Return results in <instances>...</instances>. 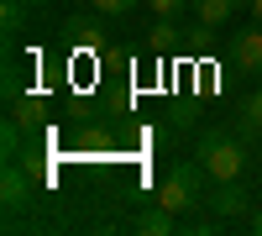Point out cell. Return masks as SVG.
I'll list each match as a JSON object with an SVG mask.
<instances>
[{
    "mask_svg": "<svg viewBox=\"0 0 262 236\" xmlns=\"http://www.w3.org/2000/svg\"><path fill=\"white\" fill-rule=\"evenodd\" d=\"M32 6H48V0H32Z\"/></svg>",
    "mask_w": 262,
    "mask_h": 236,
    "instance_id": "2e32d148",
    "label": "cell"
},
{
    "mask_svg": "<svg viewBox=\"0 0 262 236\" xmlns=\"http://www.w3.org/2000/svg\"><path fill=\"white\" fill-rule=\"evenodd\" d=\"M236 6H252V0H236Z\"/></svg>",
    "mask_w": 262,
    "mask_h": 236,
    "instance_id": "e0dca14e",
    "label": "cell"
},
{
    "mask_svg": "<svg viewBox=\"0 0 262 236\" xmlns=\"http://www.w3.org/2000/svg\"><path fill=\"white\" fill-rule=\"evenodd\" d=\"M131 6H137V0H95V11H100V16H126Z\"/></svg>",
    "mask_w": 262,
    "mask_h": 236,
    "instance_id": "7c38bea8",
    "label": "cell"
},
{
    "mask_svg": "<svg viewBox=\"0 0 262 236\" xmlns=\"http://www.w3.org/2000/svg\"><path fill=\"white\" fill-rule=\"evenodd\" d=\"M27 6H32V0H0V21H6V32H21Z\"/></svg>",
    "mask_w": 262,
    "mask_h": 236,
    "instance_id": "30bf717a",
    "label": "cell"
},
{
    "mask_svg": "<svg viewBox=\"0 0 262 236\" xmlns=\"http://www.w3.org/2000/svg\"><path fill=\"white\" fill-rule=\"evenodd\" d=\"M205 184H210V174L200 168V158H194V163H173L163 189H158V205H168L173 216H179V210H194L205 200Z\"/></svg>",
    "mask_w": 262,
    "mask_h": 236,
    "instance_id": "7a4b0ae2",
    "label": "cell"
},
{
    "mask_svg": "<svg viewBox=\"0 0 262 236\" xmlns=\"http://www.w3.org/2000/svg\"><path fill=\"white\" fill-rule=\"evenodd\" d=\"M147 6H152V16H158V21H173V16L189 6V0H147Z\"/></svg>",
    "mask_w": 262,
    "mask_h": 236,
    "instance_id": "8fae6325",
    "label": "cell"
},
{
    "mask_svg": "<svg viewBox=\"0 0 262 236\" xmlns=\"http://www.w3.org/2000/svg\"><path fill=\"white\" fill-rule=\"evenodd\" d=\"M252 21H257V27H262V0H252Z\"/></svg>",
    "mask_w": 262,
    "mask_h": 236,
    "instance_id": "5bb4252c",
    "label": "cell"
},
{
    "mask_svg": "<svg viewBox=\"0 0 262 236\" xmlns=\"http://www.w3.org/2000/svg\"><path fill=\"white\" fill-rule=\"evenodd\" d=\"M0 195H6V210H11V216L32 205V184H27V174L16 168V158L6 163V184H0Z\"/></svg>",
    "mask_w": 262,
    "mask_h": 236,
    "instance_id": "5b68a950",
    "label": "cell"
},
{
    "mask_svg": "<svg viewBox=\"0 0 262 236\" xmlns=\"http://www.w3.org/2000/svg\"><path fill=\"white\" fill-rule=\"evenodd\" d=\"M69 42H79V48H100V11L95 16H69Z\"/></svg>",
    "mask_w": 262,
    "mask_h": 236,
    "instance_id": "52a82bcc",
    "label": "cell"
},
{
    "mask_svg": "<svg viewBox=\"0 0 262 236\" xmlns=\"http://www.w3.org/2000/svg\"><path fill=\"white\" fill-rule=\"evenodd\" d=\"M231 63L242 74H262V27H257V21H252V32H242L231 42Z\"/></svg>",
    "mask_w": 262,
    "mask_h": 236,
    "instance_id": "277c9868",
    "label": "cell"
},
{
    "mask_svg": "<svg viewBox=\"0 0 262 236\" xmlns=\"http://www.w3.org/2000/svg\"><path fill=\"white\" fill-rule=\"evenodd\" d=\"M200 168L210 174V184L242 179V174H247V147L236 142L231 132H205V137H200Z\"/></svg>",
    "mask_w": 262,
    "mask_h": 236,
    "instance_id": "6da1fadb",
    "label": "cell"
},
{
    "mask_svg": "<svg viewBox=\"0 0 262 236\" xmlns=\"http://www.w3.org/2000/svg\"><path fill=\"white\" fill-rule=\"evenodd\" d=\"M131 231H142V236H168V231H179V221H173L168 205H158V210H147V216H137Z\"/></svg>",
    "mask_w": 262,
    "mask_h": 236,
    "instance_id": "ba28073f",
    "label": "cell"
},
{
    "mask_svg": "<svg viewBox=\"0 0 262 236\" xmlns=\"http://www.w3.org/2000/svg\"><path fill=\"white\" fill-rule=\"evenodd\" d=\"M252 231H257V236H262V205H257V216H252Z\"/></svg>",
    "mask_w": 262,
    "mask_h": 236,
    "instance_id": "9a60e30c",
    "label": "cell"
},
{
    "mask_svg": "<svg viewBox=\"0 0 262 236\" xmlns=\"http://www.w3.org/2000/svg\"><path fill=\"white\" fill-rule=\"evenodd\" d=\"M37 116H42V105H37V100H21V105H16V121L27 126V132H32V121H37Z\"/></svg>",
    "mask_w": 262,
    "mask_h": 236,
    "instance_id": "4fadbf2b",
    "label": "cell"
},
{
    "mask_svg": "<svg viewBox=\"0 0 262 236\" xmlns=\"http://www.w3.org/2000/svg\"><path fill=\"white\" fill-rule=\"evenodd\" d=\"M194 16H200V27H226L236 16V0H189Z\"/></svg>",
    "mask_w": 262,
    "mask_h": 236,
    "instance_id": "8992f818",
    "label": "cell"
},
{
    "mask_svg": "<svg viewBox=\"0 0 262 236\" xmlns=\"http://www.w3.org/2000/svg\"><path fill=\"white\" fill-rule=\"evenodd\" d=\"M262 132V90L242 100V137H257Z\"/></svg>",
    "mask_w": 262,
    "mask_h": 236,
    "instance_id": "9c48e42d",
    "label": "cell"
},
{
    "mask_svg": "<svg viewBox=\"0 0 262 236\" xmlns=\"http://www.w3.org/2000/svg\"><path fill=\"white\" fill-rule=\"evenodd\" d=\"M205 205H210L221 221H231V216H247V205H252V200H247L242 179H226V184H215L210 195H205Z\"/></svg>",
    "mask_w": 262,
    "mask_h": 236,
    "instance_id": "3957f363",
    "label": "cell"
}]
</instances>
